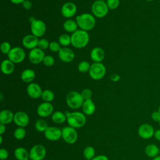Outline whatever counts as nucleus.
Returning a JSON list of instances; mask_svg holds the SVG:
<instances>
[{"mask_svg": "<svg viewBox=\"0 0 160 160\" xmlns=\"http://www.w3.org/2000/svg\"><path fill=\"white\" fill-rule=\"evenodd\" d=\"M67 118V122L69 126L76 128L83 127L86 122V118L85 114L80 112H72L66 114Z\"/></svg>", "mask_w": 160, "mask_h": 160, "instance_id": "nucleus-1", "label": "nucleus"}, {"mask_svg": "<svg viewBox=\"0 0 160 160\" xmlns=\"http://www.w3.org/2000/svg\"><path fill=\"white\" fill-rule=\"evenodd\" d=\"M71 44L76 48H82L85 47L89 39L88 33L84 30H77L71 36Z\"/></svg>", "mask_w": 160, "mask_h": 160, "instance_id": "nucleus-2", "label": "nucleus"}, {"mask_svg": "<svg viewBox=\"0 0 160 160\" xmlns=\"http://www.w3.org/2000/svg\"><path fill=\"white\" fill-rule=\"evenodd\" d=\"M78 26L84 31L91 30L96 24L95 18L90 14L84 13L76 17Z\"/></svg>", "mask_w": 160, "mask_h": 160, "instance_id": "nucleus-3", "label": "nucleus"}, {"mask_svg": "<svg viewBox=\"0 0 160 160\" xmlns=\"http://www.w3.org/2000/svg\"><path fill=\"white\" fill-rule=\"evenodd\" d=\"M84 101L81 93L77 91L69 92L66 98L68 106L72 109H76L82 107Z\"/></svg>", "mask_w": 160, "mask_h": 160, "instance_id": "nucleus-4", "label": "nucleus"}, {"mask_svg": "<svg viewBox=\"0 0 160 160\" xmlns=\"http://www.w3.org/2000/svg\"><path fill=\"white\" fill-rule=\"evenodd\" d=\"M106 68L101 62H94L91 65L89 74L90 77L94 80L101 79L106 74Z\"/></svg>", "mask_w": 160, "mask_h": 160, "instance_id": "nucleus-5", "label": "nucleus"}, {"mask_svg": "<svg viewBox=\"0 0 160 160\" xmlns=\"http://www.w3.org/2000/svg\"><path fill=\"white\" fill-rule=\"evenodd\" d=\"M91 9L93 14L96 17L102 18L108 14L109 8L104 1L97 0L93 2Z\"/></svg>", "mask_w": 160, "mask_h": 160, "instance_id": "nucleus-6", "label": "nucleus"}, {"mask_svg": "<svg viewBox=\"0 0 160 160\" xmlns=\"http://www.w3.org/2000/svg\"><path fill=\"white\" fill-rule=\"evenodd\" d=\"M62 138L68 144H74L78 139V132L75 128L71 126H66L61 129Z\"/></svg>", "mask_w": 160, "mask_h": 160, "instance_id": "nucleus-7", "label": "nucleus"}, {"mask_svg": "<svg viewBox=\"0 0 160 160\" xmlns=\"http://www.w3.org/2000/svg\"><path fill=\"white\" fill-rule=\"evenodd\" d=\"M46 149L40 144L34 145L29 151V159L31 160H42L46 157Z\"/></svg>", "mask_w": 160, "mask_h": 160, "instance_id": "nucleus-8", "label": "nucleus"}, {"mask_svg": "<svg viewBox=\"0 0 160 160\" xmlns=\"http://www.w3.org/2000/svg\"><path fill=\"white\" fill-rule=\"evenodd\" d=\"M8 58L13 63L18 64L22 62L25 58L24 51L19 48L15 47L11 49L10 52L8 54Z\"/></svg>", "mask_w": 160, "mask_h": 160, "instance_id": "nucleus-9", "label": "nucleus"}, {"mask_svg": "<svg viewBox=\"0 0 160 160\" xmlns=\"http://www.w3.org/2000/svg\"><path fill=\"white\" fill-rule=\"evenodd\" d=\"M31 30L32 34L37 38L42 36L46 32L45 23L41 20H33L31 24Z\"/></svg>", "mask_w": 160, "mask_h": 160, "instance_id": "nucleus-10", "label": "nucleus"}, {"mask_svg": "<svg viewBox=\"0 0 160 160\" xmlns=\"http://www.w3.org/2000/svg\"><path fill=\"white\" fill-rule=\"evenodd\" d=\"M154 129L152 125L148 123H144L140 125L138 128V133L139 137L142 139H149L154 136Z\"/></svg>", "mask_w": 160, "mask_h": 160, "instance_id": "nucleus-11", "label": "nucleus"}, {"mask_svg": "<svg viewBox=\"0 0 160 160\" xmlns=\"http://www.w3.org/2000/svg\"><path fill=\"white\" fill-rule=\"evenodd\" d=\"M44 132L45 138L51 141H58L62 137L61 130L55 126H48Z\"/></svg>", "mask_w": 160, "mask_h": 160, "instance_id": "nucleus-12", "label": "nucleus"}, {"mask_svg": "<svg viewBox=\"0 0 160 160\" xmlns=\"http://www.w3.org/2000/svg\"><path fill=\"white\" fill-rule=\"evenodd\" d=\"M45 57L44 52L39 48H36L30 51L29 54V59L32 64H38L43 61Z\"/></svg>", "mask_w": 160, "mask_h": 160, "instance_id": "nucleus-13", "label": "nucleus"}, {"mask_svg": "<svg viewBox=\"0 0 160 160\" xmlns=\"http://www.w3.org/2000/svg\"><path fill=\"white\" fill-rule=\"evenodd\" d=\"M14 122L18 126L24 128L29 122V116L23 111L16 112L14 115Z\"/></svg>", "mask_w": 160, "mask_h": 160, "instance_id": "nucleus-14", "label": "nucleus"}, {"mask_svg": "<svg viewBox=\"0 0 160 160\" xmlns=\"http://www.w3.org/2000/svg\"><path fill=\"white\" fill-rule=\"evenodd\" d=\"M53 106L50 102H44L40 104L37 108V114L41 118H47L52 114Z\"/></svg>", "mask_w": 160, "mask_h": 160, "instance_id": "nucleus-15", "label": "nucleus"}, {"mask_svg": "<svg viewBox=\"0 0 160 160\" xmlns=\"http://www.w3.org/2000/svg\"><path fill=\"white\" fill-rule=\"evenodd\" d=\"M77 11V8L75 4L72 2H68L63 4L61 8L62 15L67 18H71L75 15Z\"/></svg>", "mask_w": 160, "mask_h": 160, "instance_id": "nucleus-16", "label": "nucleus"}, {"mask_svg": "<svg viewBox=\"0 0 160 160\" xmlns=\"http://www.w3.org/2000/svg\"><path fill=\"white\" fill-rule=\"evenodd\" d=\"M59 59L64 62H70L74 58V53L73 51L68 48H62L58 52Z\"/></svg>", "mask_w": 160, "mask_h": 160, "instance_id": "nucleus-17", "label": "nucleus"}, {"mask_svg": "<svg viewBox=\"0 0 160 160\" xmlns=\"http://www.w3.org/2000/svg\"><path fill=\"white\" fill-rule=\"evenodd\" d=\"M42 89L36 83H30L27 88V92L29 97L33 99H38L41 97Z\"/></svg>", "mask_w": 160, "mask_h": 160, "instance_id": "nucleus-18", "label": "nucleus"}, {"mask_svg": "<svg viewBox=\"0 0 160 160\" xmlns=\"http://www.w3.org/2000/svg\"><path fill=\"white\" fill-rule=\"evenodd\" d=\"M39 39L33 34L27 35L22 39V45L27 49H32L38 46Z\"/></svg>", "mask_w": 160, "mask_h": 160, "instance_id": "nucleus-19", "label": "nucleus"}, {"mask_svg": "<svg viewBox=\"0 0 160 160\" xmlns=\"http://www.w3.org/2000/svg\"><path fill=\"white\" fill-rule=\"evenodd\" d=\"M82 109L84 114L91 116L95 112L96 106L91 99L84 100L82 105Z\"/></svg>", "mask_w": 160, "mask_h": 160, "instance_id": "nucleus-20", "label": "nucleus"}, {"mask_svg": "<svg viewBox=\"0 0 160 160\" xmlns=\"http://www.w3.org/2000/svg\"><path fill=\"white\" fill-rule=\"evenodd\" d=\"M105 57V52L104 50L99 48L96 47L92 49L91 52V58L95 62H100Z\"/></svg>", "mask_w": 160, "mask_h": 160, "instance_id": "nucleus-21", "label": "nucleus"}, {"mask_svg": "<svg viewBox=\"0 0 160 160\" xmlns=\"http://www.w3.org/2000/svg\"><path fill=\"white\" fill-rule=\"evenodd\" d=\"M14 114L8 109H4L0 112V123L8 124L14 120Z\"/></svg>", "mask_w": 160, "mask_h": 160, "instance_id": "nucleus-22", "label": "nucleus"}, {"mask_svg": "<svg viewBox=\"0 0 160 160\" xmlns=\"http://www.w3.org/2000/svg\"><path fill=\"white\" fill-rule=\"evenodd\" d=\"M1 69L4 74H11L14 70V64L9 59L4 60L1 64Z\"/></svg>", "mask_w": 160, "mask_h": 160, "instance_id": "nucleus-23", "label": "nucleus"}, {"mask_svg": "<svg viewBox=\"0 0 160 160\" xmlns=\"http://www.w3.org/2000/svg\"><path fill=\"white\" fill-rule=\"evenodd\" d=\"M145 154L149 158H154L158 156L159 152V148L157 145L154 144H149L147 145L144 149Z\"/></svg>", "mask_w": 160, "mask_h": 160, "instance_id": "nucleus-24", "label": "nucleus"}, {"mask_svg": "<svg viewBox=\"0 0 160 160\" xmlns=\"http://www.w3.org/2000/svg\"><path fill=\"white\" fill-rule=\"evenodd\" d=\"M14 157L18 160H28L29 158V152L22 147H19L14 150Z\"/></svg>", "mask_w": 160, "mask_h": 160, "instance_id": "nucleus-25", "label": "nucleus"}, {"mask_svg": "<svg viewBox=\"0 0 160 160\" xmlns=\"http://www.w3.org/2000/svg\"><path fill=\"white\" fill-rule=\"evenodd\" d=\"M36 76L35 72L32 69H27L24 70L21 75V79L25 82H32Z\"/></svg>", "mask_w": 160, "mask_h": 160, "instance_id": "nucleus-26", "label": "nucleus"}, {"mask_svg": "<svg viewBox=\"0 0 160 160\" xmlns=\"http://www.w3.org/2000/svg\"><path fill=\"white\" fill-rule=\"evenodd\" d=\"M52 121L56 124H62L67 120L66 114L61 111H55L51 115Z\"/></svg>", "mask_w": 160, "mask_h": 160, "instance_id": "nucleus-27", "label": "nucleus"}, {"mask_svg": "<svg viewBox=\"0 0 160 160\" xmlns=\"http://www.w3.org/2000/svg\"><path fill=\"white\" fill-rule=\"evenodd\" d=\"M78 24L73 20L69 19L66 21L63 24V28L65 31L69 32H74L77 31Z\"/></svg>", "mask_w": 160, "mask_h": 160, "instance_id": "nucleus-28", "label": "nucleus"}, {"mask_svg": "<svg viewBox=\"0 0 160 160\" xmlns=\"http://www.w3.org/2000/svg\"><path fill=\"white\" fill-rule=\"evenodd\" d=\"M34 127L38 132H42L46 130L48 126L47 122L45 120L42 119H39L35 122Z\"/></svg>", "mask_w": 160, "mask_h": 160, "instance_id": "nucleus-29", "label": "nucleus"}, {"mask_svg": "<svg viewBox=\"0 0 160 160\" xmlns=\"http://www.w3.org/2000/svg\"><path fill=\"white\" fill-rule=\"evenodd\" d=\"M95 149L92 146H87L83 150V156L87 160H91L95 157Z\"/></svg>", "mask_w": 160, "mask_h": 160, "instance_id": "nucleus-30", "label": "nucleus"}, {"mask_svg": "<svg viewBox=\"0 0 160 160\" xmlns=\"http://www.w3.org/2000/svg\"><path fill=\"white\" fill-rule=\"evenodd\" d=\"M41 98L45 102H49L54 99V94L52 91L49 89H46L42 92Z\"/></svg>", "mask_w": 160, "mask_h": 160, "instance_id": "nucleus-31", "label": "nucleus"}, {"mask_svg": "<svg viewBox=\"0 0 160 160\" xmlns=\"http://www.w3.org/2000/svg\"><path fill=\"white\" fill-rule=\"evenodd\" d=\"M26 130L24 128L18 127L14 131V137L18 140H22L26 136Z\"/></svg>", "mask_w": 160, "mask_h": 160, "instance_id": "nucleus-32", "label": "nucleus"}, {"mask_svg": "<svg viewBox=\"0 0 160 160\" xmlns=\"http://www.w3.org/2000/svg\"><path fill=\"white\" fill-rule=\"evenodd\" d=\"M59 43L63 46H68L71 43V36L67 34H63L61 35L59 38Z\"/></svg>", "mask_w": 160, "mask_h": 160, "instance_id": "nucleus-33", "label": "nucleus"}, {"mask_svg": "<svg viewBox=\"0 0 160 160\" xmlns=\"http://www.w3.org/2000/svg\"><path fill=\"white\" fill-rule=\"evenodd\" d=\"M90 64L88 61H82L78 65V70L82 73H85L89 71Z\"/></svg>", "mask_w": 160, "mask_h": 160, "instance_id": "nucleus-34", "label": "nucleus"}, {"mask_svg": "<svg viewBox=\"0 0 160 160\" xmlns=\"http://www.w3.org/2000/svg\"><path fill=\"white\" fill-rule=\"evenodd\" d=\"M11 49V44L8 42H3L1 44V50L3 54H8Z\"/></svg>", "mask_w": 160, "mask_h": 160, "instance_id": "nucleus-35", "label": "nucleus"}, {"mask_svg": "<svg viewBox=\"0 0 160 160\" xmlns=\"http://www.w3.org/2000/svg\"><path fill=\"white\" fill-rule=\"evenodd\" d=\"M49 48L52 52H59L61 49L60 46V44L56 41L51 42L49 43Z\"/></svg>", "mask_w": 160, "mask_h": 160, "instance_id": "nucleus-36", "label": "nucleus"}, {"mask_svg": "<svg viewBox=\"0 0 160 160\" xmlns=\"http://www.w3.org/2000/svg\"><path fill=\"white\" fill-rule=\"evenodd\" d=\"M106 4L109 9H115L119 5V0H107Z\"/></svg>", "mask_w": 160, "mask_h": 160, "instance_id": "nucleus-37", "label": "nucleus"}, {"mask_svg": "<svg viewBox=\"0 0 160 160\" xmlns=\"http://www.w3.org/2000/svg\"><path fill=\"white\" fill-rule=\"evenodd\" d=\"M43 63L46 66H51L54 63V59L51 56H46L43 59Z\"/></svg>", "mask_w": 160, "mask_h": 160, "instance_id": "nucleus-38", "label": "nucleus"}, {"mask_svg": "<svg viewBox=\"0 0 160 160\" xmlns=\"http://www.w3.org/2000/svg\"><path fill=\"white\" fill-rule=\"evenodd\" d=\"M81 94L84 100H87V99H89L91 98L92 93V91L91 89H84V90H82Z\"/></svg>", "mask_w": 160, "mask_h": 160, "instance_id": "nucleus-39", "label": "nucleus"}, {"mask_svg": "<svg viewBox=\"0 0 160 160\" xmlns=\"http://www.w3.org/2000/svg\"><path fill=\"white\" fill-rule=\"evenodd\" d=\"M38 48H40L41 49H46L48 48H49V43L48 42V40H46V39H41L40 40H39V42H38Z\"/></svg>", "mask_w": 160, "mask_h": 160, "instance_id": "nucleus-40", "label": "nucleus"}, {"mask_svg": "<svg viewBox=\"0 0 160 160\" xmlns=\"http://www.w3.org/2000/svg\"><path fill=\"white\" fill-rule=\"evenodd\" d=\"M9 153L8 151L4 148H1L0 149V159L1 160H4L8 158Z\"/></svg>", "mask_w": 160, "mask_h": 160, "instance_id": "nucleus-41", "label": "nucleus"}, {"mask_svg": "<svg viewBox=\"0 0 160 160\" xmlns=\"http://www.w3.org/2000/svg\"><path fill=\"white\" fill-rule=\"evenodd\" d=\"M151 118L155 122H159L160 121V113L157 111H154L151 114Z\"/></svg>", "mask_w": 160, "mask_h": 160, "instance_id": "nucleus-42", "label": "nucleus"}, {"mask_svg": "<svg viewBox=\"0 0 160 160\" xmlns=\"http://www.w3.org/2000/svg\"><path fill=\"white\" fill-rule=\"evenodd\" d=\"M22 6L26 9H30L32 8V4L29 1L25 0L22 3Z\"/></svg>", "mask_w": 160, "mask_h": 160, "instance_id": "nucleus-43", "label": "nucleus"}, {"mask_svg": "<svg viewBox=\"0 0 160 160\" xmlns=\"http://www.w3.org/2000/svg\"><path fill=\"white\" fill-rule=\"evenodd\" d=\"M91 160H109L107 156H106L105 155H98L95 156L94 158H92Z\"/></svg>", "mask_w": 160, "mask_h": 160, "instance_id": "nucleus-44", "label": "nucleus"}, {"mask_svg": "<svg viewBox=\"0 0 160 160\" xmlns=\"http://www.w3.org/2000/svg\"><path fill=\"white\" fill-rule=\"evenodd\" d=\"M154 138L158 140V141H160V129L156 130L154 132Z\"/></svg>", "mask_w": 160, "mask_h": 160, "instance_id": "nucleus-45", "label": "nucleus"}, {"mask_svg": "<svg viewBox=\"0 0 160 160\" xmlns=\"http://www.w3.org/2000/svg\"><path fill=\"white\" fill-rule=\"evenodd\" d=\"M6 131V126L4 124L0 123V134L2 135Z\"/></svg>", "mask_w": 160, "mask_h": 160, "instance_id": "nucleus-46", "label": "nucleus"}, {"mask_svg": "<svg viewBox=\"0 0 160 160\" xmlns=\"http://www.w3.org/2000/svg\"><path fill=\"white\" fill-rule=\"evenodd\" d=\"M119 78H120V77H119L118 75H117V74H113V75H112V76H111V79L112 81H118V80L119 79Z\"/></svg>", "mask_w": 160, "mask_h": 160, "instance_id": "nucleus-47", "label": "nucleus"}, {"mask_svg": "<svg viewBox=\"0 0 160 160\" xmlns=\"http://www.w3.org/2000/svg\"><path fill=\"white\" fill-rule=\"evenodd\" d=\"M10 1H11V2H12L13 4H18L22 3L25 0H10Z\"/></svg>", "mask_w": 160, "mask_h": 160, "instance_id": "nucleus-48", "label": "nucleus"}, {"mask_svg": "<svg viewBox=\"0 0 160 160\" xmlns=\"http://www.w3.org/2000/svg\"><path fill=\"white\" fill-rule=\"evenodd\" d=\"M152 160H160V156H158L152 159Z\"/></svg>", "mask_w": 160, "mask_h": 160, "instance_id": "nucleus-49", "label": "nucleus"}, {"mask_svg": "<svg viewBox=\"0 0 160 160\" xmlns=\"http://www.w3.org/2000/svg\"><path fill=\"white\" fill-rule=\"evenodd\" d=\"M2 135H0V144H2Z\"/></svg>", "mask_w": 160, "mask_h": 160, "instance_id": "nucleus-50", "label": "nucleus"}, {"mask_svg": "<svg viewBox=\"0 0 160 160\" xmlns=\"http://www.w3.org/2000/svg\"><path fill=\"white\" fill-rule=\"evenodd\" d=\"M1 101H2V98H2V97H3L2 93H1Z\"/></svg>", "mask_w": 160, "mask_h": 160, "instance_id": "nucleus-51", "label": "nucleus"}, {"mask_svg": "<svg viewBox=\"0 0 160 160\" xmlns=\"http://www.w3.org/2000/svg\"><path fill=\"white\" fill-rule=\"evenodd\" d=\"M158 111L160 113V105L159 106V107H158Z\"/></svg>", "mask_w": 160, "mask_h": 160, "instance_id": "nucleus-52", "label": "nucleus"}, {"mask_svg": "<svg viewBox=\"0 0 160 160\" xmlns=\"http://www.w3.org/2000/svg\"><path fill=\"white\" fill-rule=\"evenodd\" d=\"M146 1H154V0H146Z\"/></svg>", "mask_w": 160, "mask_h": 160, "instance_id": "nucleus-53", "label": "nucleus"}, {"mask_svg": "<svg viewBox=\"0 0 160 160\" xmlns=\"http://www.w3.org/2000/svg\"><path fill=\"white\" fill-rule=\"evenodd\" d=\"M159 156H160V148H159Z\"/></svg>", "mask_w": 160, "mask_h": 160, "instance_id": "nucleus-54", "label": "nucleus"}, {"mask_svg": "<svg viewBox=\"0 0 160 160\" xmlns=\"http://www.w3.org/2000/svg\"><path fill=\"white\" fill-rule=\"evenodd\" d=\"M159 126H160V121H159Z\"/></svg>", "mask_w": 160, "mask_h": 160, "instance_id": "nucleus-55", "label": "nucleus"}, {"mask_svg": "<svg viewBox=\"0 0 160 160\" xmlns=\"http://www.w3.org/2000/svg\"><path fill=\"white\" fill-rule=\"evenodd\" d=\"M99 1H104V0H99Z\"/></svg>", "mask_w": 160, "mask_h": 160, "instance_id": "nucleus-56", "label": "nucleus"}]
</instances>
